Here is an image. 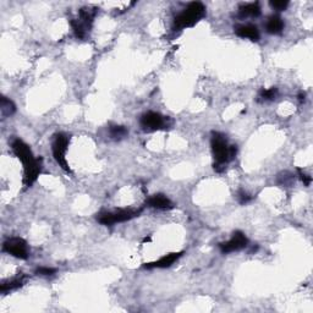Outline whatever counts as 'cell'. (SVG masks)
<instances>
[{
	"label": "cell",
	"instance_id": "obj_8",
	"mask_svg": "<svg viewBox=\"0 0 313 313\" xmlns=\"http://www.w3.org/2000/svg\"><path fill=\"white\" fill-rule=\"evenodd\" d=\"M248 245V239L246 238L242 231H235L231 239L226 242L219 243V248L223 253H231L236 251H241Z\"/></svg>",
	"mask_w": 313,
	"mask_h": 313
},
{
	"label": "cell",
	"instance_id": "obj_5",
	"mask_svg": "<svg viewBox=\"0 0 313 313\" xmlns=\"http://www.w3.org/2000/svg\"><path fill=\"white\" fill-rule=\"evenodd\" d=\"M69 142H70V137L65 134H56L54 136L53 144H51V151H53V156L55 162L58 163L59 167L61 169L65 170L66 172H71L70 168H69L68 162H66V151H68Z\"/></svg>",
	"mask_w": 313,
	"mask_h": 313
},
{
	"label": "cell",
	"instance_id": "obj_16",
	"mask_svg": "<svg viewBox=\"0 0 313 313\" xmlns=\"http://www.w3.org/2000/svg\"><path fill=\"white\" fill-rule=\"evenodd\" d=\"M109 134L113 139L115 140H121L125 136H127L129 131L125 126H120V125H114V126H110Z\"/></svg>",
	"mask_w": 313,
	"mask_h": 313
},
{
	"label": "cell",
	"instance_id": "obj_1",
	"mask_svg": "<svg viewBox=\"0 0 313 313\" xmlns=\"http://www.w3.org/2000/svg\"><path fill=\"white\" fill-rule=\"evenodd\" d=\"M11 149L15 156L19 158L24 164V185L27 187H31L42 171V158L34 157L28 144H24L20 139H15L12 141Z\"/></svg>",
	"mask_w": 313,
	"mask_h": 313
},
{
	"label": "cell",
	"instance_id": "obj_20",
	"mask_svg": "<svg viewBox=\"0 0 313 313\" xmlns=\"http://www.w3.org/2000/svg\"><path fill=\"white\" fill-rule=\"evenodd\" d=\"M55 272H56V269H54V268H49V267H39L36 269V274L44 275V277H47V275L55 274Z\"/></svg>",
	"mask_w": 313,
	"mask_h": 313
},
{
	"label": "cell",
	"instance_id": "obj_9",
	"mask_svg": "<svg viewBox=\"0 0 313 313\" xmlns=\"http://www.w3.org/2000/svg\"><path fill=\"white\" fill-rule=\"evenodd\" d=\"M184 255V252H172L169 255H165L164 257H162L160 260L156 261V262L152 263H146L144 265L146 269H153V268H168L171 265H174L177 260H179L181 256Z\"/></svg>",
	"mask_w": 313,
	"mask_h": 313
},
{
	"label": "cell",
	"instance_id": "obj_14",
	"mask_svg": "<svg viewBox=\"0 0 313 313\" xmlns=\"http://www.w3.org/2000/svg\"><path fill=\"white\" fill-rule=\"evenodd\" d=\"M24 280H26V275H19V277L14 278L12 280L2 283L1 287H0V291H1L2 294H5V292H9L11 291V290L19 289V288H21L22 285L24 284Z\"/></svg>",
	"mask_w": 313,
	"mask_h": 313
},
{
	"label": "cell",
	"instance_id": "obj_4",
	"mask_svg": "<svg viewBox=\"0 0 313 313\" xmlns=\"http://www.w3.org/2000/svg\"><path fill=\"white\" fill-rule=\"evenodd\" d=\"M142 213V209H119L115 212H102L97 216V220L102 225H113L117 223H124V221L131 220Z\"/></svg>",
	"mask_w": 313,
	"mask_h": 313
},
{
	"label": "cell",
	"instance_id": "obj_7",
	"mask_svg": "<svg viewBox=\"0 0 313 313\" xmlns=\"http://www.w3.org/2000/svg\"><path fill=\"white\" fill-rule=\"evenodd\" d=\"M141 126L144 131L153 132L163 130L167 126V119L162 114L156 112H148L141 117Z\"/></svg>",
	"mask_w": 313,
	"mask_h": 313
},
{
	"label": "cell",
	"instance_id": "obj_11",
	"mask_svg": "<svg viewBox=\"0 0 313 313\" xmlns=\"http://www.w3.org/2000/svg\"><path fill=\"white\" fill-rule=\"evenodd\" d=\"M235 33L241 38H248L252 42H257L260 39V31L255 24H240L235 28Z\"/></svg>",
	"mask_w": 313,
	"mask_h": 313
},
{
	"label": "cell",
	"instance_id": "obj_22",
	"mask_svg": "<svg viewBox=\"0 0 313 313\" xmlns=\"http://www.w3.org/2000/svg\"><path fill=\"white\" fill-rule=\"evenodd\" d=\"M238 198H239V202H240L241 204H246V203H248L251 199H252V197H251L250 194L247 193V192L240 191L238 193Z\"/></svg>",
	"mask_w": 313,
	"mask_h": 313
},
{
	"label": "cell",
	"instance_id": "obj_3",
	"mask_svg": "<svg viewBox=\"0 0 313 313\" xmlns=\"http://www.w3.org/2000/svg\"><path fill=\"white\" fill-rule=\"evenodd\" d=\"M204 14H206V6L202 2H190L186 9L175 17L174 27L177 29L192 27L204 16Z\"/></svg>",
	"mask_w": 313,
	"mask_h": 313
},
{
	"label": "cell",
	"instance_id": "obj_13",
	"mask_svg": "<svg viewBox=\"0 0 313 313\" xmlns=\"http://www.w3.org/2000/svg\"><path fill=\"white\" fill-rule=\"evenodd\" d=\"M261 15V7L258 2H250V4L241 5L239 7V16L245 17H258Z\"/></svg>",
	"mask_w": 313,
	"mask_h": 313
},
{
	"label": "cell",
	"instance_id": "obj_17",
	"mask_svg": "<svg viewBox=\"0 0 313 313\" xmlns=\"http://www.w3.org/2000/svg\"><path fill=\"white\" fill-rule=\"evenodd\" d=\"M70 24H71V26H72V29H73V33H75V36L77 37V38H80V39L85 38L87 29H86L85 27H83L82 24H80V21H78V20H71Z\"/></svg>",
	"mask_w": 313,
	"mask_h": 313
},
{
	"label": "cell",
	"instance_id": "obj_12",
	"mask_svg": "<svg viewBox=\"0 0 313 313\" xmlns=\"http://www.w3.org/2000/svg\"><path fill=\"white\" fill-rule=\"evenodd\" d=\"M284 26L285 24L282 17L273 15V16H270L268 19L267 24H265V29L270 34H280L283 32V29H284Z\"/></svg>",
	"mask_w": 313,
	"mask_h": 313
},
{
	"label": "cell",
	"instance_id": "obj_10",
	"mask_svg": "<svg viewBox=\"0 0 313 313\" xmlns=\"http://www.w3.org/2000/svg\"><path fill=\"white\" fill-rule=\"evenodd\" d=\"M147 206L151 207V208L154 209H171L174 208V204L168 198L165 194L162 193H157L153 194V196L149 197L147 199Z\"/></svg>",
	"mask_w": 313,
	"mask_h": 313
},
{
	"label": "cell",
	"instance_id": "obj_15",
	"mask_svg": "<svg viewBox=\"0 0 313 313\" xmlns=\"http://www.w3.org/2000/svg\"><path fill=\"white\" fill-rule=\"evenodd\" d=\"M0 110H1L2 117H10L16 112V105L14 104L11 99L6 97L1 98V103H0Z\"/></svg>",
	"mask_w": 313,
	"mask_h": 313
},
{
	"label": "cell",
	"instance_id": "obj_6",
	"mask_svg": "<svg viewBox=\"0 0 313 313\" xmlns=\"http://www.w3.org/2000/svg\"><path fill=\"white\" fill-rule=\"evenodd\" d=\"M2 250L5 252L10 253L14 257L20 260H27L28 258V247L27 242L21 238H11L7 239L2 245Z\"/></svg>",
	"mask_w": 313,
	"mask_h": 313
},
{
	"label": "cell",
	"instance_id": "obj_18",
	"mask_svg": "<svg viewBox=\"0 0 313 313\" xmlns=\"http://www.w3.org/2000/svg\"><path fill=\"white\" fill-rule=\"evenodd\" d=\"M278 95V88L277 87H270L268 90H262L260 93V98L262 100H273L275 99Z\"/></svg>",
	"mask_w": 313,
	"mask_h": 313
},
{
	"label": "cell",
	"instance_id": "obj_19",
	"mask_svg": "<svg viewBox=\"0 0 313 313\" xmlns=\"http://www.w3.org/2000/svg\"><path fill=\"white\" fill-rule=\"evenodd\" d=\"M269 5L274 10L283 11V10H285L288 7L289 1H288V0H272V1H269Z\"/></svg>",
	"mask_w": 313,
	"mask_h": 313
},
{
	"label": "cell",
	"instance_id": "obj_2",
	"mask_svg": "<svg viewBox=\"0 0 313 313\" xmlns=\"http://www.w3.org/2000/svg\"><path fill=\"white\" fill-rule=\"evenodd\" d=\"M211 147L214 158V170L221 172L226 168L225 165L229 162H231L234 157L236 156L238 148H236V146L229 144L226 137L223 134H219V132H213V135H212Z\"/></svg>",
	"mask_w": 313,
	"mask_h": 313
},
{
	"label": "cell",
	"instance_id": "obj_21",
	"mask_svg": "<svg viewBox=\"0 0 313 313\" xmlns=\"http://www.w3.org/2000/svg\"><path fill=\"white\" fill-rule=\"evenodd\" d=\"M297 171H299V176L301 179V181L304 182L305 186H310L312 182V177L310 175H307L306 172L302 171V169H300V168H297Z\"/></svg>",
	"mask_w": 313,
	"mask_h": 313
}]
</instances>
